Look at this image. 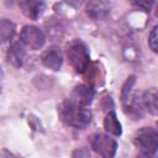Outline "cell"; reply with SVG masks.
<instances>
[{
  "instance_id": "obj_1",
  "label": "cell",
  "mask_w": 158,
  "mask_h": 158,
  "mask_svg": "<svg viewBox=\"0 0 158 158\" xmlns=\"http://www.w3.org/2000/svg\"><path fill=\"white\" fill-rule=\"evenodd\" d=\"M58 114L65 125L75 128H85L91 121V112L88 106L80 105L70 99L58 106Z\"/></svg>"
},
{
  "instance_id": "obj_2",
  "label": "cell",
  "mask_w": 158,
  "mask_h": 158,
  "mask_svg": "<svg viewBox=\"0 0 158 158\" xmlns=\"http://www.w3.org/2000/svg\"><path fill=\"white\" fill-rule=\"evenodd\" d=\"M67 57L70 65L78 72L83 73L89 67L90 56L86 44L80 40L72 41L67 47Z\"/></svg>"
},
{
  "instance_id": "obj_3",
  "label": "cell",
  "mask_w": 158,
  "mask_h": 158,
  "mask_svg": "<svg viewBox=\"0 0 158 158\" xmlns=\"http://www.w3.org/2000/svg\"><path fill=\"white\" fill-rule=\"evenodd\" d=\"M135 144L139 149L141 154L146 157H153L158 149V133L152 127H143L135 135Z\"/></svg>"
},
{
  "instance_id": "obj_4",
  "label": "cell",
  "mask_w": 158,
  "mask_h": 158,
  "mask_svg": "<svg viewBox=\"0 0 158 158\" xmlns=\"http://www.w3.org/2000/svg\"><path fill=\"white\" fill-rule=\"evenodd\" d=\"M91 148L102 157H114L117 144L115 139L104 133H95L89 138Z\"/></svg>"
},
{
  "instance_id": "obj_5",
  "label": "cell",
  "mask_w": 158,
  "mask_h": 158,
  "mask_svg": "<svg viewBox=\"0 0 158 158\" xmlns=\"http://www.w3.org/2000/svg\"><path fill=\"white\" fill-rule=\"evenodd\" d=\"M43 32L35 26H25L21 31V42L32 51H37L44 44Z\"/></svg>"
},
{
  "instance_id": "obj_6",
  "label": "cell",
  "mask_w": 158,
  "mask_h": 158,
  "mask_svg": "<svg viewBox=\"0 0 158 158\" xmlns=\"http://www.w3.org/2000/svg\"><path fill=\"white\" fill-rule=\"evenodd\" d=\"M111 11L110 0H88L86 14L93 20H102L109 16Z\"/></svg>"
},
{
  "instance_id": "obj_7",
  "label": "cell",
  "mask_w": 158,
  "mask_h": 158,
  "mask_svg": "<svg viewBox=\"0 0 158 158\" xmlns=\"http://www.w3.org/2000/svg\"><path fill=\"white\" fill-rule=\"evenodd\" d=\"M19 6L28 19H38L44 10V0H19Z\"/></svg>"
},
{
  "instance_id": "obj_8",
  "label": "cell",
  "mask_w": 158,
  "mask_h": 158,
  "mask_svg": "<svg viewBox=\"0 0 158 158\" xmlns=\"http://www.w3.org/2000/svg\"><path fill=\"white\" fill-rule=\"evenodd\" d=\"M62 53L58 47H51L48 48L43 56H42V63L44 67L52 69V70H59L62 67Z\"/></svg>"
},
{
  "instance_id": "obj_9",
  "label": "cell",
  "mask_w": 158,
  "mask_h": 158,
  "mask_svg": "<svg viewBox=\"0 0 158 158\" xmlns=\"http://www.w3.org/2000/svg\"><path fill=\"white\" fill-rule=\"evenodd\" d=\"M93 99H94V90L88 85L75 86L72 93V96H70V100L80 104V105H84V106H88L93 101Z\"/></svg>"
},
{
  "instance_id": "obj_10",
  "label": "cell",
  "mask_w": 158,
  "mask_h": 158,
  "mask_svg": "<svg viewBox=\"0 0 158 158\" xmlns=\"http://www.w3.org/2000/svg\"><path fill=\"white\" fill-rule=\"evenodd\" d=\"M25 57H26V53H25V49L20 44V43H14L9 51H7V54H6V58H7V62L14 65L15 68H20L22 67L23 62H25Z\"/></svg>"
},
{
  "instance_id": "obj_11",
  "label": "cell",
  "mask_w": 158,
  "mask_h": 158,
  "mask_svg": "<svg viewBox=\"0 0 158 158\" xmlns=\"http://www.w3.org/2000/svg\"><path fill=\"white\" fill-rule=\"evenodd\" d=\"M157 90L154 88L148 89L147 91H144L143 98H142V102L144 105V107L152 114V115H157L158 111V99H157Z\"/></svg>"
},
{
  "instance_id": "obj_12",
  "label": "cell",
  "mask_w": 158,
  "mask_h": 158,
  "mask_svg": "<svg viewBox=\"0 0 158 158\" xmlns=\"http://www.w3.org/2000/svg\"><path fill=\"white\" fill-rule=\"evenodd\" d=\"M104 127L109 133H112L115 136H120L122 132L121 123L118 122L115 112H109L104 120Z\"/></svg>"
},
{
  "instance_id": "obj_13",
  "label": "cell",
  "mask_w": 158,
  "mask_h": 158,
  "mask_svg": "<svg viewBox=\"0 0 158 158\" xmlns=\"http://www.w3.org/2000/svg\"><path fill=\"white\" fill-rule=\"evenodd\" d=\"M15 35V25L6 19H0V44L11 40Z\"/></svg>"
},
{
  "instance_id": "obj_14",
  "label": "cell",
  "mask_w": 158,
  "mask_h": 158,
  "mask_svg": "<svg viewBox=\"0 0 158 158\" xmlns=\"http://www.w3.org/2000/svg\"><path fill=\"white\" fill-rule=\"evenodd\" d=\"M154 1L156 0H131V2L136 7H138L141 10H144V11H149L152 9V6L154 5Z\"/></svg>"
},
{
  "instance_id": "obj_15",
  "label": "cell",
  "mask_w": 158,
  "mask_h": 158,
  "mask_svg": "<svg viewBox=\"0 0 158 158\" xmlns=\"http://www.w3.org/2000/svg\"><path fill=\"white\" fill-rule=\"evenodd\" d=\"M157 31H158L157 26L153 27V30L151 31L149 37H148V44L153 52H157V48H158V33H157Z\"/></svg>"
},
{
  "instance_id": "obj_16",
  "label": "cell",
  "mask_w": 158,
  "mask_h": 158,
  "mask_svg": "<svg viewBox=\"0 0 158 158\" xmlns=\"http://www.w3.org/2000/svg\"><path fill=\"white\" fill-rule=\"evenodd\" d=\"M67 4H69V5H72V6H74V7H78V6H80L81 4H83V1L84 0H64Z\"/></svg>"
},
{
  "instance_id": "obj_17",
  "label": "cell",
  "mask_w": 158,
  "mask_h": 158,
  "mask_svg": "<svg viewBox=\"0 0 158 158\" xmlns=\"http://www.w3.org/2000/svg\"><path fill=\"white\" fill-rule=\"evenodd\" d=\"M73 156H74V157H77V156H79V157H80V156H85V157H88V156H89V152H83V151L79 152V151H77V152L73 153Z\"/></svg>"
},
{
  "instance_id": "obj_18",
  "label": "cell",
  "mask_w": 158,
  "mask_h": 158,
  "mask_svg": "<svg viewBox=\"0 0 158 158\" xmlns=\"http://www.w3.org/2000/svg\"><path fill=\"white\" fill-rule=\"evenodd\" d=\"M0 75H1V72H0Z\"/></svg>"
}]
</instances>
